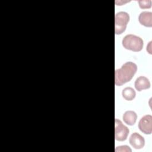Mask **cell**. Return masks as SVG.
I'll list each match as a JSON object with an SVG mask.
<instances>
[{
	"mask_svg": "<svg viewBox=\"0 0 152 152\" xmlns=\"http://www.w3.org/2000/svg\"><path fill=\"white\" fill-rule=\"evenodd\" d=\"M137 70V65L132 62H126L121 68L115 71V84L121 86L132 78Z\"/></svg>",
	"mask_w": 152,
	"mask_h": 152,
	"instance_id": "obj_1",
	"label": "cell"
},
{
	"mask_svg": "<svg viewBox=\"0 0 152 152\" xmlns=\"http://www.w3.org/2000/svg\"><path fill=\"white\" fill-rule=\"evenodd\" d=\"M122 43L124 48L134 52L141 50L144 45L143 40L141 37L132 34L125 36L122 39Z\"/></svg>",
	"mask_w": 152,
	"mask_h": 152,
	"instance_id": "obj_2",
	"label": "cell"
},
{
	"mask_svg": "<svg viewBox=\"0 0 152 152\" xmlns=\"http://www.w3.org/2000/svg\"><path fill=\"white\" fill-rule=\"evenodd\" d=\"M129 21V14L124 11H121L115 16V32L116 34H122L126 29L128 23Z\"/></svg>",
	"mask_w": 152,
	"mask_h": 152,
	"instance_id": "obj_3",
	"label": "cell"
},
{
	"mask_svg": "<svg viewBox=\"0 0 152 152\" xmlns=\"http://www.w3.org/2000/svg\"><path fill=\"white\" fill-rule=\"evenodd\" d=\"M115 151L116 152H131L132 151V150L129 148V146L127 145H121V146H118L116 147L115 148Z\"/></svg>",
	"mask_w": 152,
	"mask_h": 152,
	"instance_id": "obj_12",
	"label": "cell"
},
{
	"mask_svg": "<svg viewBox=\"0 0 152 152\" xmlns=\"http://www.w3.org/2000/svg\"><path fill=\"white\" fill-rule=\"evenodd\" d=\"M139 6L142 9L150 8L151 7V0H140L138 1Z\"/></svg>",
	"mask_w": 152,
	"mask_h": 152,
	"instance_id": "obj_11",
	"label": "cell"
},
{
	"mask_svg": "<svg viewBox=\"0 0 152 152\" xmlns=\"http://www.w3.org/2000/svg\"><path fill=\"white\" fill-rule=\"evenodd\" d=\"M129 129L125 126L122 122L118 119L115 120V138L116 141H125L129 134Z\"/></svg>",
	"mask_w": 152,
	"mask_h": 152,
	"instance_id": "obj_4",
	"label": "cell"
},
{
	"mask_svg": "<svg viewBox=\"0 0 152 152\" xmlns=\"http://www.w3.org/2000/svg\"><path fill=\"white\" fill-rule=\"evenodd\" d=\"M140 130L145 134H151L152 132V116L146 115L141 118L138 123Z\"/></svg>",
	"mask_w": 152,
	"mask_h": 152,
	"instance_id": "obj_5",
	"label": "cell"
},
{
	"mask_svg": "<svg viewBox=\"0 0 152 152\" xmlns=\"http://www.w3.org/2000/svg\"><path fill=\"white\" fill-rule=\"evenodd\" d=\"M138 21L141 25L151 27L152 26V12L148 11L141 12L138 17Z\"/></svg>",
	"mask_w": 152,
	"mask_h": 152,
	"instance_id": "obj_7",
	"label": "cell"
},
{
	"mask_svg": "<svg viewBox=\"0 0 152 152\" xmlns=\"http://www.w3.org/2000/svg\"><path fill=\"white\" fill-rule=\"evenodd\" d=\"M151 42H150V43H149V46H147V50L148 52V53H150V54H151Z\"/></svg>",
	"mask_w": 152,
	"mask_h": 152,
	"instance_id": "obj_13",
	"label": "cell"
},
{
	"mask_svg": "<svg viewBox=\"0 0 152 152\" xmlns=\"http://www.w3.org/2000/svg\"><path fill=\"white\" fill-rule=\"evenodd\" d=\"M123 97L126 100H133L136 95L135 90L131 87H126L122 91Z\"/></svg>",
	"mask_w": 152,
	"mask_h": 152,
	"instance_id": "obj_10",
	"label": "cell"
},
{
	"mask_svg": "<svg viewBox=\"0 0 152 152\" xmlns=\"http://www.w3.org/2000/svg\"><path fill=\"white\" fill-rule=\"evenodd\" d=\"M135 87L137 90L141 91L142 90L148 89L150 87L149 80L144 76H140L135 81Z\"/></svg>",
	"mask_w": 152,
	"mask_h": 152,
	"instance_id": "obj_8",
	"label": "cell"
},
{
	"mask_svg": "<svg viewBox=\"0 0 152 152\" xmlns=\"http://www.w3.org/2000/svg\"><path fill=\"white\" fill-rule=\"evenodd\" d=\"M129 141L132 147L135 149L142 148L145 144V140L144 137L137 132H134L131 134Z\"/></svg>",
	"mask_w": 152,
	"mask_h": 152,
	"instance_id": "obj_6",
	"label": "cell"
},
{
	"mask_svg": "<svg viewBox=\"0 0 152 152\" xmlns=\"http://www.w3.org/2000/svg\"><path fill=\"white\" fill-rule=\"evenodd\" d=\"M122 118L125 124L131 126L135 124L137 121V115L135 112L132 110H128L124 113Z\"/></svg>",
	"mask_w": 152,
	"mask_h": 152,
	"instance_id": "obj_9",
	"label": "cell"
}]
</instances>
